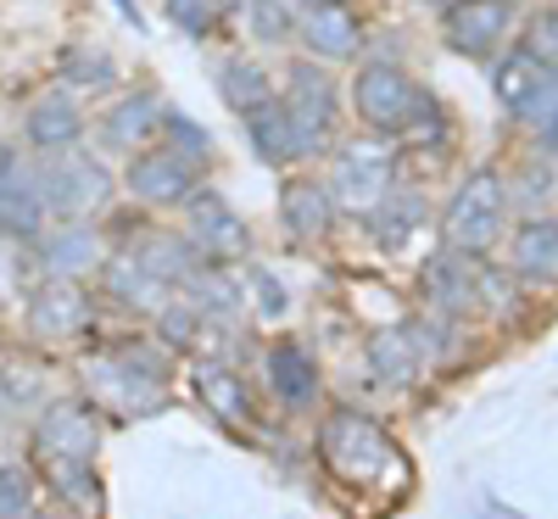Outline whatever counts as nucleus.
<instances>
[{"instance_id": "15", "label": "nucleus", "mask_w": 558, "mask_h": 519, "mask_svg": "<svg viewBox=\"0 0 558 519\" xmlns=\"http://www.w3.org/2000/svg\"><path fill=\"white\" fill-rule=\"evenodd\" d=\"M45 218H51V196H45L39 168H12L7 191H0V229L17 234V241H39Z\"/></svg>"}, {"instance_id": "8", "label": "nucleus", "mask_w": 558, "mask_h": 519, "mask_svg": "<svg viewBox=\"0 0 558 519\" xmlns=\"http://www.w3.org/2000/svg\"><path fill=\"white\" fill-rule=\"evenodd\" d=\"M123 184H129V196L146 202V207H179V202L196 196V162L179 157L173 146H146V152L129 157Z\"/></svg>"}, {"instance_id": "20", "label": "nucleus", "mask_w": 558, "mask_h": 519, "mask_svg": "<svg viewBox=\"0 0 558 519\" xmlns=\"http://www.w3.org/2000/svg\"><path fill=\"white\" fill-rule=\"evenodd\" d=\"M279 218H286V229L302 234V241L324 234V229H330V218H336L330 184H318V179H291L286 191H279Z\"/></svg>"}, {"instance_id": "1", "label": "nucleus", "mask_w": 558, "mask_h": 519, "mask_svg": "<svg viewBox=\"0 0 558 519\" xmlns=\"http://www.w3.org/2000/svg\"><path fill=\"white\" fill-rule=\"evenodd\" d=\"M34 447H39V463L57 475L62 497H84L78 486H89V463H96V447H101L89 402H51L34 424Z\"/></svg>"}, {"instance_id": "21", "label": "nucleus", "mask_w": 558, "mask_h": 519, "mask_svg": "<svg viewBox=\"0 0 558 519\" xmlns=\"http://www.w3.org/2000/svg\"><path fill=\"white\" fill-rule=\"evenodd\" d=\"M268 386H274V397L286 408H302V402L318 397V369H313V358L296 341H279L268 352Z\"/></svg>"}, {"instance_id": "10", "label": "nucleus", "mask_w": 558, "mask_h": 519, "mask_svg": "<svg viewBox=\"0 0 558 519\" xmlns=\"http://www.w3.org/2000/svg\"><path fill=\"white\" fill-rule=\"evenodd\" d=\"M286 107H291V118L302 129L307 157L324 152V140H330V129H336V84H330V73L313 68V62H291V96H286Z\"/></svg>"}, {"instance_id": "28", "label": "nucleus", "mask_w": 558, "mask_h": 519, "mask_svg": "<svg viewBox=\"0 0 558 519\" xmlns=\"http://www.w3.org/2000/svg\"><path fill=\"white\" fill-rule=\"evenodd\" d=\"M202 391H207V402L223 419H246V391H241V381L229 369H202Z\"/></svg>"}, {"instance_id": "6", "label": "nucleus", "mask_w": 558, "mask_h": 519, "mask_svg": "<svg viewBox=\"0 0 558 519\" xmlns=\"http://www.w3.org/2000/svg\"><path fill=\"white\" fill-rule=\"evenodd\" d=\"M45 179V196H51V213L57 218H89L112 202V173L89 157V152H57L51 162L39 168Z\"/></svg>"}, {"instance_id": "16", "label": "nucleus", "mask_w": 558, "mask_h": 519, "mask_svg": "<svg viewBox=\"0 0 558 519\" xmlns=\"http://www.w3.org/2000/svg\"><path fill=\"white\" fill-rule=\"evenodd\" d=\"M246 140H252V152H257L263 162H274V168H286V162L307 157V146H302V129H296L291 107L279 101V96H268L257 112H246Z\"/></svg>"}, {"instance_id": "11", "label": "nucleus", "mask_w": 558, "mask_h": 519, "mask_svg": "<svg viewBox=\"0 0 558 519\" xmlns=\"http://www.w3.org/2000/svg\"><path fill=\"white\" fill-rule=\"evenodd\" d=\"M296 34L318 62H347L363 51V23L352 17V7L341 0H307L296 12Z\"/></svg>"}, {"instance_id": "37", "label": "nucleus", "mask_w": 558, "mask_h": 519, "mask_svg": "<svg viewBox=\"0 0 558 519\" xmlns=\"http://www.w3.org/2000/svg\"><path fill=\"white\" fill-rule=\"evenodd\" d=\"M430 7H441V12H447V7H452V0H430Z\"/></svg>"}, {"instance_id": "13", "label": "nucleus", "mask_w": 558, "mask_h": 519, "mask_svg": "<svg viewBox=\"0 0 558 519\" xmlns=\"http://www.w3.org/2000/svg\"><path fill=\"white\" fill-rule=\"evenodd\" d=\"M23 134H28V146L45 152V157L73 152V146H78V134H84V112H78V101L68 96V89H51V96H39V101L28 107Z\"/></svg>"}, {"instance_id": "35", "label": "nucleus", "mask_w": 558, "mask_h": 519, "mask_svg": "<svg viewBox=\"0 0 558 519\" xmlns=\"http://www.w3.org/2000/svg\"><path fill=\"white\" fill-rule=\"evenodd\" d=\"M12 168H17V157H12L7 146H0V191H7V179H12Z\"/></svg>"}, {"instance_id": "38", "label": "nucleus", "mask_w": 558, "mask_h": 519, "mask_svg": "<svg viewBox=\"0 0 558 519\" xmlns=\"http://www.w3.org/2000/svg\"><path fill=\"white\" fill-rule=\"evenodd\" d=\"M17 519H39V514H17Z\"/></svg>"}, {"instance_id": "4", "label": "nucleus", "mask_w": 558, "mask_h": 519, "mask_svg": "<svg viewBox=\"0 0 558 519\" xmlns=\"http://www.w3.org/2000/svg\"><path fill=\"white\" fill-rule=\"evenodd\" d=\"M502 213H508V196H502V179L492 168L470 173L452 191L447 213H441V241L458 252V257H481L497 246L502 234Z\"/></svg>"}, {"instance_id": "19", "label": "nucleus", "mask_w": 558, "mask_h": 519, "mask_svg": "<svg viewBox=\"0 0 558 519\" xmlns=\"http://www.w3.org/2000/svg\"><path fill=\"white\" fill-rule=\"evenodd\" d=\"M101 234H96V224H84V218H73V224H62L57 234H45L39 241V263L51 268V274H68V279H78L84 268H101Z\"/></svg>"}, {"instance_id": "34", "label": "nucleus", "mask_w": 558, "mask_h": 519, "mask_svg": "<svg viewBox=\"0 0 558 519\" xmlns=\"http://www.w3.org/2000/svg\"><path fill=\"white\" fill-rule=\"evenodd\" d=\"M62 73H68V79H78V84H101L112 68H107V57H96V51H68Z\"/></svg>"}, {"instance_id": "9", "label": "nucleus", "mask_w": 558, "mask_h": 519, "mask_svg": "<svg viewBox=\"0 0 558 519\" xmlns=\"http://www.w3.org/2000/svg\"><path fill=\"white\" fill-rule=\"evenodd\" d=\"M514 0H452V7L441 12V34L452 51L463 57H492L502 34L514 28Z\"/></svg>"}, {"instance_id": "29", "label": "nucleus", "mask_w": 558, "mask_h": 519, "mask_svg": "<svg viewBox=\"0 0 558 519\" xmlns=\"http://www.w3.org/2000/svg\"><path fill=\"white\" fill-rule=\"evenodd\" d=\"M162 134H168V146H173L179 157H191V162H202V157L213 152L207 129H202V123H191L184 112H162Z\"/></svg>"}, {"instance_id": "27", "label": "nucleus", "mask_w": 558, "mask_h": 519, "mask_svg": "<svg viewBox=\"0 0 558 519\" xmlns=\"http://www.w3.org/2000/svg\"><path fill=\"white\" fill-rule=\"evenodd\" d=\"M368 358H375V369L386 374V381H408V374H413V347H408V336H402V329H397V336H386V329H380V336L375 341H368Z\"/></svg>"}, {"instance_id": "25", "label": "nucleus", "mask_w": 558, "mask_h": 519, "mask_svg": "<svg viewBox=\"0 0 558 519\" xmlns=\"http://www.w3.org/2000/svg\"><path fill=\"white\" fill-rule=\"evenodd\" d=\"M418 218H425V207H418L413 196H402V202H380V207H375V234H380V246L397 252L408 234H413Z\"/></svg>"}, {"instance_id": "26", "label": "nucleus", "mask_w": 558, "mask_h": 519, "mask_svg": "<svg viewBox=\"0 0 558 519\" xmlns=\"http://www.w3.org/2000/svg\"><path fill=\"white\" fill-rule=\"evenodd\" d=\"M425 279H430V291H436L447 307H463V302H470V291H475V268H463V263H452V257H436Z\"/></svg>"}, {"instance_id": "31", "label": "nucleus", "mask_w": 558, "mask_h": 519, "mask_svg": "<svg viewBox=\"0 0 558 519\" xmlns=\"http://www.w3.org/2000/svg\"><path fill=\"white\" fill-rule=\"evenodd\" d=\"M252 28H257V39L279 45V39L296 28V12L286 7V0H252Z\"/></svg>"}, {"instance_id": "36", "label": "nucleus", "mask_w": 558, "mask_h": 519, "mask_svg": "<svg viewBox=\"0 0 558 519\" xmlns=\"http://www.w3.org/2000/svg\"><path fill=\"white\" fill-rule=\"evenodd\" d=\"M486 519H525V514H514V508H502V503H486Z\"/></svg>"}, {"instance_id": "18", "label": "nucleus", "mask_w": 558, "mask_h": 519, "mask_svg": "<svg viewBox=\"0 0 558 519\" xmlns=\"http://www.w3.org/2000/svg\"><path fill=\"white\" fill-rule=\"evenodd\" d=\"M140 268H146L151 279H162V286H184L196 268H202V246L196 241H184V234H140L134 252H129Z\"/></svg>"}, {"instance_id": "12", "label": "nucleus", "mask_w": 558, "mask_h": 519, "mask_svg": "<svg viewBox=\"0 0 558 519\" xmlns=\"http://www.w3.org/2000/svg\"><path fill=\"white\" fill-rule=\"evenodd\" d=\"M28 324H34V336H45V341L78 336V329L89 324V291L78 286V279H68V274H51L28 297Z\"/></svg>"}, {"instance_id": "33", "label": "nucleus", "mask_w": 558, "mask_h": 519, "mask_svg": "<svg viewBox=\"0 0 558 519\" xmlns=\"http://www.w3.org/2000/svg\"><path fill=\"white\" fill-rule=\"evenodd\" d=\"M28 497H34V486H28L23 469H0V519L28 514Z\"/></svg>"}, {"instance_id": "3", "label": "nucleus", "mask_w": 558, "mask_h": 519, "mask_svg": "<svg viewBox=\"0 0 558 519\" xmlns=\"http://www.w3.org/2000/svg\"><path fill=\"white\" fill-rule=\"evenodd\" d=\"M352 107H357V118H363L368 129H380V134H408V129H418V123L436 118L430 96H425V89H418L397 62H368V68H357V79H352Z\"/></svg>"}, {"instance_id": "24", "label": "nucleus", "mask_w": 558, "mask_h": 519, "mask_svg": "<svg viewBox=\"0 0 558 519\" xmlns=\"http://www.w3.org/2000/svg\"><path fill=\"white\" fill-rule=\"evenodd\" d=\"M107 286H112V297H123V302H162V291H168L162 279H151L134 257L107 263Z\"/></svg>"}, {"instance_id": "14", "label": "nucleus", "mask_w": 558, "mask_h": 519, "mask_svg": "<svg viewBox=\"0 0 558 519\" xmlns=\"http://www.w3.org/2000/svg\"><path fill=\"white\" fill-rule=\"evenodd\" d=\"M191 241L202 246V257H213V263H223V257H235V252H246V224L229 213V202L223 196H213V191H196L191 202Z\"/></svg>"}, {"instance_id": "32", "label": "nucleus", "mask_w": 558, "mask_h": 519, "mask_svg": "<svg viewBox=\"0 0 558 519\" xmlns=\"http://www.w3.org/2000/svg\"><path fill=\"white\" fill-rule=\"evenodd\" d=\"M168 17L184 28V34H207L218 23V0H168Z\"/></svg>"}, {"instance_id": "30", "label": "nucleus", "mask_w": 558, "mask_h": 519, "mask_svg": "<svg viewBox=\"0 0 558 519\" xmlns=\"http://www.w3.org/2000/svg\"><path fill=\"white\" fill-rule=\"evenodd\" d=\"M525 51L558 79V12H536L525 23Z\"/></svg>"}, {"instance_id": "7", "label": "nucleus", "mask_w": 558, "mask_h": 519, "mask_svg": "<svg viewBox=\"0 0 558 519\" xmlns=\"http://www.w3.org/2000/svg\"><path fill=\"white\" fill-rule=\"evenodd\" d=\"M492 89H497V101L508 118H520L531 129H547L558 118V79L531 57V51H514V57H502L497 73H492Z\"/></svg>"}, {"instance_id": "22", "label": "nucleus", "mask_w": 558, "mask_h": 519, "mask_svg": "<svg viewBox=\"0 0 558 519\" xmlns=\"http://www.w3.org/2000/svg\"><path fill=\"white\" fill-rule=\"evenodd\" d=\"M514 268L525 279H558V224L536 218L514 234Z\"/></svg>"}, {"instance_id": "17", "label": "nucleus", "mask_w": 558, "mask_h": 519, "mask_svg": "<svg viewBox=\"0 0 558 519\" xmlns=\"http://www.w3.org/2000/svg\"><path fill=\"white\" fill-rule=\"evenodd\" d=\"M162 101L151 96V89H129L123 101H112L107 107V118H101V140L112 152H134V146H146L151 134H162Z\"/></svg>"}, {"instance_id": "23", "label": "nucleus", "mask_w": 558, "mask_h": 519, "mask_svg": "<svg viewBox=\"0 0 558 519\" xmlns=\"http://www.w3.org/2000/svg\"><path fill=\"white\" fill-rule=\"evenodd\" d=\"M218 89H223V101L235 107V112H257L274 89H268V73L257 68V62H246V57H229L223 68H218Z\"/></svg>"}, {"instance_id": "2", "label": "nucleus", "mask_w": 558, "mask_h": 519, "mask_svg": "<svg viewBox=\"0 0 558 519\" xmlns=\"http://www.w3.org/2000/svg\"><path fill=\"white\" fill-rule=\"evenodd\" d=\"M318 447H324V463H330L347 486H386L391 469L402 475L397 442L363 413H330L318 431Z\"/></svg>"}, {"instance_id": "5", "label": "nucleus", "mask_w": 558, "mask_h": 519, "mask_svg": "<svg viewBox=\"0 0 558 519\" xmlns=\"http://www.w3.org/2000/svg\"><path fill=\"white\" fill-rule=\"evenodd\" d=\"M391 179H397L391 140H347L330 168V196L347 213H375L391 196Z\"/></svg>"}]
</instances>
